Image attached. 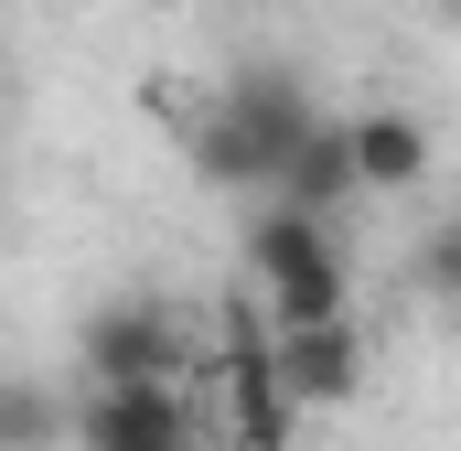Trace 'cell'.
<instances>
[{"mask_svg":"<svg viewBox=\"0 0 461 451\" xmlns=\"http://www.w3.org/2000/svg\"><path fill=\"white\" fill-rule=\"evenodd\" d=\"M419 290H429V301H461V216L419 236Z\"/></svg>","mask_w":461,"mask_h":451,"instance_id":"cell-8","label":"cell"},{"mask_svg":"<svg viewBox=\"0 0 461 451\" xmlns=\"http://www.w3.org/2000/svg\"><path fill=\"white\" fill-rule=\"evenodd\" d=\"M268 205H290V216H322V226L354 205V151H344V118H312V129L290 140V161H279Z\"/></svg>","mask_w":461,"mask_h":451,"instance_id":"cell-6","label":"cell"},{"mask_svg":"<svg viewBox=\"0 0 461 451\" xmlns=\"http://www.w3.org/2000/svg\"><path fill=\"white\" fill-rule=\"evenodd\" d=\"M344 151H354V194H419L429 161H440V140H429L419 108H354Z\"/></svg>","mask_w":461,"mask_h":451,"instance_id":"cell-4","label":"cell"},{"mask_svg":"<svg viewBox=\"0 0 461 451\" xmlns=\"http://www.w3.org/2000/svg\"><path fill=\"white\" fill-rule=\"evenodd\" d=\"M247 280H258V312H268V334H312V323H354V280H344V247H333V226L322 216H290V205H268V216L247 226Z\"/></svg>","mask_w":461,"mask_h":451,"instance_id":"cell-1","label":"cell"},{"mask_svg":"<svg viewBox=\"0 0 461 451\" xmlns=\"http://www.w3.org/2000/svg\"><path fill=\"white\" fill-rule=\"evenodd\" d=\"M76 354H86V387H183V323L161 301H108Z\"/></svg>","mask_w":461,"mask_h":451,"instance_id":"cell-2","label":"cell"},{"mask_svg":"<svg viewBox=\"0 0 461 451\" xmlns=\"http://www.w3.org/2000/svg\"><path fill=\"white\" fill-rule=\"evenodd\" d=\"M279 398H290V409H354V398H365V334H354V323L279 334Z\"/></svg>","mask_w":461,"mask_h":451,"instance_id":"cell-5","label":"cell"},{"mask_svg":"<svg viewBox=\"0 0 461 451\" xmlns=\"http://www.w3.org/2000/svg\"><path fill=\"white\" fill-rule=\"evenodd\" d=\"M54 441H76V409L32 376H0V451H54Z\"/></svg>","mask_w":461,"mask_h":451,"instance_id":"cell-7","label":"cell"},{"mask_svg":"<svg viewBox=\"0 0 461 451\" xmlns=\"http://www.w3.org/2000/svg\"><path fill=\"white\" fill-rule=\"evenodd\" d=\"M76 441L86 451H204V419L183 387H86Z\"/></svg>","mask_w":461,"mask_h":451,"instance_id":"cell-3","label":"cell"}]
</instances>
